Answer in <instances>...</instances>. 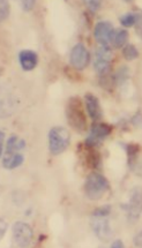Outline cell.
Instances as JSON below:
<instances>
[{
  "label": "cell",
  "mask_w": 142,
  "mask_h": 248,
  "mask_svg": "<svg viewBox=\"0 0 142 248\" xmlns=\"http://www.w3.org/2000/svg\"><path fill=\"white\" fill-rule=\"evenodd\" d=\"M66 119L68 125L78 133H83L87 129V118L83 111V105L79 97H71L66 107Z\"/></svg>",
  "instance_id": "1"
},
{
  "label": "cell",
  "mask_w": 142,
  "mask_h": 248,
  "mask_svg": "<svg viewBox=\"0 0 142 248\" xmlns=\"http://www.w3.org/2000/svg\"><path fill=\"white\" fill-rule=\"evenodd\" d=\"M110 189V184L103 174L92 172L88 174L83 185V192L92 201H98Z\"/></svg>",
  "instance_id": "2"
},
{
  "label": "cell",
  "mask_w": 142,
  "mask_h": 248,
  "mask_svg": "<svg viewBox=\"0 0 142 248\" xmlns=\"http://www.w3.org/2000/svg\"><path fill=\"white\" fill-rule=\"evenodd\" d=\"M71 143V134L68 129L63 126L52 127L49 132V150L52 155L63 154Z\"/></svg>",
  "instance_id": "3"
},
{
  "label": "cell",
  "mask_w": 142,
  "mask_h": 248,
  "mask_svg": "<svg viewBox=\"0 0 142 248\" xmlns=\"http://www.w3.org/2000/svg\"><path fill=\"white\" fill-rule=\"evenodd\" d=\"M120 207L126 213V217L129 223H137L142 214V187H133L129 192L128 201L123 203Z\"/></svg>",
  "instance_id": "4"
},
{
  "label": "cell",
  "mask_w": 142,
  "mask_h": 248,
  "mask_svg": "<svg viewBox=\"0 0 142 248\" xmlns=\"http://www.w3.org/2000/svg\"><path fill=\"white\" fill-rule=\"evenodd\" d=\"M111 62H112V51L109 46H99L96 50L94 68L101 78L107 77L110 72Z\"/></svg>",
  "instance_id": "5"
},
{
  "label": "cell",
  "mask_w": 142,
  "mask_h": 248,
  "mask_svg": "<svg viewBox=\"0 0 142 248\" xmlns=\"http://www.w3.org/2000/svg\"><path fill=\"white\" fill-rule=\"evenodd\" d=\"M13 241L17 247H29L32 244L34 232L28 223L15 222L12 226Z\"/></svg>",
  "instance_id": "6"
},
{
  "label": "cell",
  "mask_w": 142,
  "mask_h": 248,
  "mask_svg": "<svg viewBox=\"0 0 142 248\" xmlns=\"http://www.w3.org/2000/svg\"><path fill=\"white\" fill-rule=\"evenodd\" d=\"M112 132V127L108 124H94L90 129L88 138L86 139V147L87 148H96L107 139Z\"/></svg>",
  "instance_id": "7"
},
{
  "label": "cell",
  "mask_w": 142,
  "mask_h": 248,
  "mask_svg": "<svg viewBox=\"0 0 142 248\" xmlns=\"http://www.w3.org/2000/svg\"><path fill=\"white\" fill-rule=\"evenodd\" d=\"M69 62H71L72 67L78 71H82L86 68L90 62V53L87 50L86 45L83 43H78L75 45L69 54Z\"/></svg>",
  "instance_id": "8"
},
{
  "label": "cell",
  "mask_w": 142,
  "mask_h": 248,
  "mask_svg": "<svg viewBox=\"0 0 142 248\" xmlns=\"http://www.w3.org/2000/svg\"><path fill=\"white\" fill-rule=\"evenodd\" d=\"M90 225L99 240L103 243H108L111 238H112V229L110 226V222H109L108 217H98V216H92V220H90Z\"/></svg>",
  "instance_id": "9"
},
{
  "label": "cell",
  "mask_w": 142,
  "mask_h": 248,
  "mask_svg": "<svg viewBox=\"0 0 142 248\" xmlns=\"http://www.w3.org/2000/svg\"><path fill=\"white\" fill-rule=\"evenodd\" d=\"M114 30L112 23L109 21H101L95 26L94 29V37L101 46H109V43L112 42Z\"/></svg>",
  "instance_id": "10"
},
{
  "label": "cell",
  "mask_w": 142,
  "mask_h": 248,
  "mask_svg": "<svg viewBox=\"0 0 142 248\" xmlns=\"http://www.w3.org/2000/svg\"><path fill=\"white\" fill-rule=\"evenodd\" d=\"M19 62L23 71L30 72L35 69L38 63V56L32 50H22L19 53Z\"/></svg>",
  "instance_id": "11"
},
{
  "label": "cell",
  "mask_w": 142,
  "mask_h": 248,
  "mask_svg": "<svg viewBox=\"0 0 142 248\" xmlns=\"http://www.w3.org/2000/svg\"><path fill=\"white\" fill-rule=\"evenodd\" d=\"M84 104H86L87 112H88L89 117L92 118L94 122L99 120L102 118V110L101 104H99L98 98L93 93H87L84 96Z\"/></svg>",
  "instance_id": "12"
},
{
  "label": "cell",
  "mask_w": 142,
  "mask_h": 248,
  "mask_svg": "<svg viewBox=\"0 0 142 248\" xmlns=\"http://www.w3.org/2000/svg\"><path fill=\"white\" fill-rule=\"evenodd\" d=\"M25 162V157L20 153H12V154H4L1 156V164L2 168L6 170H14L19 168Z\"/></svg>",
  "instance_id": "13"
},
{
  "label": "cell",
  "mask_w": 142,
  "mask_h": 248,
  "mask_svg": "<svg viewBox=\"0 0 142 248\" xmlns=\"http://www.w3.org/2000/svg\"><path fill=\"white\" fill-rule=\"evenodd\" d=\"M26 148V141L23 139H20L17 135H12L7 139L5 144L4 154H12V153H19L20 150ZM2 154V155H4ZM1 155V156H2Z\"/></svg>",
  "instance_id": "14"
},
{
  "label": "cell",
  "mask_w": 142,
  "mask_h": 248,
  "mask_svg": "<svg viewBox=\"0 0 142 248\" xmlns=\"http://www.w3.org/2000/svg\"><path fill=\"white\" fill-rule=\"evenodd\" d=\"M120 146L124 148V150L126 151L128 157V165L133 168V164H134L135 161H137L139 153H140V147L138 144L134 143H124V142H120Z\"/></svg>",
  "instance_id": "15"
},
{
  "label": "cell",
  "mask_w": 142,
  "mask_h": 248,
  "mask_svg": "<svg viewBox=\"0 0 142 248\" xmlns=\"http://www.w3.org/2000/svg\"><path fill=\"white\" fill-rule=\"evenodd\" d=\"M127 39H128L127 30H125V29L116 30V31H114L113 38H112L113 46L117 47V49H120V47H123L124 45L126 44Z\"/></svg>",
  "instance_id": "16"
},
{
  "label": "cell",
  "mask_w": 142,
  "mask_h": 248,
  "mask_svg": "<svg viewBox=\"0 0 142 248\" xmlns=\"http://www.w3.org/2000/svg\"><path fill=\"white\" fill-rule=\"evenodd\" d=\"M129 78V68L127 66H122L114 74L113 81L117 86H123Z\"/></svg>",
  "instance_id": "17"
},
{
  "label": "cell",
  "mask_w": 142,
  "mask_h": 248,
  "mask_svg": "<svg viewBox=\"0 0 142 248\" xmlns=\"http://www.w3.org/2000/svg\"><path fill=\"white\" fill-rule=\"evenodd\" d=\"M88 155H87V163L92 169H99L101 166V155L96 150H94V148H89Z\"/></svg>",
  "instance_id": "18"
},
{
  "label": "cell",
  "mask_w": 142,
  "mask_h": 248,
  "mask_svg": "<svg viewBox=\"0 0 142 248\" xmlns=\"http://www.w3.org/2000/svg\"><path fill=\"white\" fill-rule=\"evenodd\" d=\"M123 56L126 60L132 62L139 57V51L133 44H126L123 49Z\"/></svg>",
  "instance_id": "19"
},
{
  "label": "cell",
  "mask_w": 142,
  "mask_h": 248,
  "mask_svg": "<svg viewBox=\"0 0 142 248\" xmlns=\"http://www.w3.org/2000/svg\"><path fill=\"white\" fill-rule=\"evenodd\" d=\"M137 20H138V13H126L119 17V21L120 23H122V26L126 27V28H129V27L137 25Z\"/></svg>",
  "instance_id": "20"
},
{
  "label": "cell",
  "mask_w": 142,
  "mask_h": 248,
  "mask_svg": "<svg viewBox=\"0 0 142 248\" xmlns=\"http://www.w3.org/2000/svg\"><path fill=\"white\" fill-rule=\"evenodd\" d=\"M10 2L6 1V0H1V1H0V21H1V22H4V21L10 16Z\"/></svg>",
  "instance_id": "21"
},
{
  "label": "cell",
  "mask_w": 142,
  "mask_h": 248,
  "mask_svg": "<svg viewBox=\"0 0 142 248\" xmlns=\"http://www.w3.org/2000/svg\"><path fill=\"white\" fill-rule=\"evenodd\" d=\"M111 214V205L104 204L102 207H98L97 209L93 211L92 216H98V217H108Z\"/></svg>",
  "instance_id": "22"
},
{
  "label": "cell",
  "mask_w": 142,
  "mask_h": 248,
  "mask_svg": "<svg viewBox=\"0 0 142 248\" xmlns=\"http://www.w3.org/2000/svg\"><path fill=\"white\" fill-rule=\"evenodd\" d=\"M84 4L87 5V7L89 8V11L92 13H96L101 8L102 2L97 1V0H87V1H84Z\"/></svg>",
  "instance_id": "23"
},
{
  "label": "cell",
  "mask_w": 142,
  "mask_h": 248,
  "mask_svg": "<svg viewBox=\"0 0 142 248\" xmlns=\"http://www.w3.org/2000/svg\"><path fill=\"white\" fill-rule=\"evenodd\" d=\"M35 4L36 2L34 0H23V1H21V7L25 12H30L35 7Z\"/></svg>",
  "instance_id": "24"
},
{
  "label": "cell",
  "mask_w": 142,
  "mask_h": 248,
  "mask_svg": "<svg viewBox=\"0 0 142 248\" xmlns=\"http://www.w3.org/2000/svg\"><path fill=\"white\" fill-rule=\"evenodd\" d=\"M135 31H137V35L142 39V12L141 13H138V20L137 25H135Z\"/></svg>",
  "instance_id": "25"
},
{
  "label": "cell",
  "mask_w": 142,
  "mask_h": 248,
  "mask_svg": "<svg viewBox=\"0 0 142 248\" xmlns=\"http://www.w3.org/2000/svg\"><path fill=\"white\" fill-rule=\"evenodd\" d=\"M131 122L135 127H142V113L140 111L137 112L135 116H133Z\"/></svg>",
  "instance_id": "26"
},
{
  "label": "cell",
  "mask_w": 142,
  "mask_h": 248,
  "mask_svg": "<svg viewBox=\"0 0 142 248\" xmlns=\"http://www.w3.org/2000/svg\"><path fill=\"white\" fill-rule=\"evenodd\" d=\"M133 243H134L135 247H141L142 248V230L139 233L135 234V237L133 238Z\"/></svg>",
  "instance_id": "27"
},
{
  "label": "cell",
  "mask_w": 142,
  "mask_h": 248,
  "mask_svg": "<svg viewBox=\"0 0 142 248\" xmlns=\"http://www.w3.org/2000/svg\"><path fill=\"white\" fill-rule=\"evenodd\" d=\"M7 223L5 222L4 219H1L0 220V230H1V231H0V237H4L5 235V233H6V230H7Z\"/></svg>",
  "instance_id": "28"
},
{
  "label": "cell",
  "mask_w": 142,
  "mask_h": 248,
  "mask_svg": "<svg viewBox=\"0 0 142 248\" xmlns=\"http://www.w3.org/2000/svg\"><path fill=\"white\" fill-rule=\"evenodd\" d=\"M111 248H124V243L120 239L118 240H114L112 244H111Z\"/></svg>",
  "instance_id": "29"
}]
</instances>
